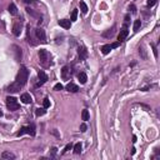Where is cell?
I'll return each instance as SVG.
<instances>
[{
	"label": "cell",
	"mask_w": 160,
	"mask_h": 160,
	"mask_svg": "<svg viewBox=\"0 0 160 160\" xmlns=\"http://www.w3.org/2000/svg\"><path fill=\"white\" fill-rule=\"evenodd\" d=\"M38 76H39V83H38V86H41L43 84H45L46 81H48V75L44 73L43 70H39V73H38Z\"/></svg>",
	"instance_id": "cell-4"
},
{
	"label": "cell",
	"mask_w": 160,
	"mask_h": 160,
	"mask_svg": "<svg viewBox=\"0 0 160 160\" xmlns=\"http://www.w3.org/2000/svg\"><path fill=\"white\" fill-rule=\"evenodd\" d=\"M28 78H29V70L25 66H21L20 70H19V73H18V76H16V81L23 86L24 84H26Z\"/></svg>",
	"instance_id": "cell-1"
},
{
	"label": "cell",
	"mask_w": 160,
	"mask_h": 160,
	"mask_svg": "<svg viewBox=\"0 0 160 160\" xmlns=\"http://www.w3.org/2000/svg\"><path fill=\"white\" fill-rule=\"evenodd\" d=\"M13 51H14V54H15V59L18 61H20L21 60V49L18 45H13Z\"/></svg>",
	"instance_id": "cell-9"
},
{
	"label": "cell",
	"mask_w": 160,
	"mask_h": 160,
	"mask_svg": "<svg viewBox=\"0 0 160 160\" xmlns=\"http://www.w3.org/2000/svg\"><path fill=\"white\" fill-rule=\"evenodd\" d=\"M119 45H120V41H117V43L111 44V45H110V48H111V49H115V48H118Z\"/></svg>",
	"instance_id": "cell-33"
},
{
	"label": "cell",
	"mask_w": 160,
	"mask_h": 160,
	"mask_svg": "<svg viewBox=\"0 0 160 160\" xmlns=\"http://www.w3.org/2000/svg\"><path fill=\"white\" fill-rule=\"evenodd\" d=\"M153 50H154V55L155 56H158V51H156V49H155V46L153 45Z\"/></svg>",
	"instance_id": "cell-36"
},
{
	"label": "cell",
	"mask_w": 160,
	"mask_h": 160,
	"mask_svg": "<svg viewBox=\"0 0 160 160\" xmlns=\"http://www.w3.org/2000/svg\"><path fill=\"white\" fill-rule=\"evenodd\" d=\"M6 106H8L9 110L15 111V110L19 109L20 105L18 104V101H16V99H15L14 96H8V98H6Z\"/></svg>",
	"instance_id": "cell-2"
},
{
	"label": "cell",
	"mask_w": 160,
	"mask_h": 160,
	"mask_svg": "<svg viewBox=\"0 0 160 160\" xmlns=\"http://www.w3.org/2000/svg\"><path fill=\"white\" fill-rule=\"evenodd\" d=\"M43 105H44V108H45V109H48V108L50 106V100H49L48 98H45V99L43 100Z\"/></svg>",
	"instance_id": "cell-28"
},
{
	"label": "cell",
	"mask_w": 160,
	"mask_h": 160,
	"mask_svg": "<svg viewBox=\"0 0 160 160\" xmlns=\"http://www.w3.org/2000/svg\"><path fill=\"white\" fill-rule=\"evenodd\" d=\"M54 90L55 91H60V90H63V85L59 83V84H55V86H54Z\"/></svg>",
	"instance_id": "cell-29"
},
{
	"label": "cell",
	"mask_w": 160,
	"mask_h": 160,
	"mask_svg": "<svg viewBox=\"0 0 160 160\" xmlns=\"http://www.w3.org/2000/svg\"><path fill=\"white\" fill-rule=\"evenodd\" d=\"M45 113H46L45 108H39V109H36L35 115H36V117H43V115H45Z\"/></svg>",
	"instance_id": "cell-22"
},
{
	"label": "cell",
	"mask_w": 160,
	"mask_h": 160,
	"mask_svg": "<svg viewBox=\"0 0 160 160\" xmlns=\"http://www.w3.org/2000/svg\"><path fill=\"white\" fill-rule=\"evenodd\" d=\"M81 119H83L84 121L89 120V111H88L86 109H84V110H83V113H81Z\"/></svg>",
	"instance_id": "cell-24"
},
{
	"label": "cell",
	"mask_w": 160,
	"mask_h": 160,
	"mask_svg": "<svg viewBox=\"0 0 160 160\" xmlns=\"http://www.w3.org/2000/svg\"><path fill=\"white\" fill-rule=\"evenodd\" d=\"M128 34H129V30H128V28L126 26H123L121 28V30H120V33H119V36H118V39H119V41L121 43L126 36H128Z\"/></svg>",
	"instance_id": "cell-7"
},
{
	"label": "cell",
	"mask_w": 160,
	"mask_h": 160,
	"mask_svg": "<svg viewBox=\"0 0 160 160\" xmlns=\"http://www.w3.org/2000/svg\"><path fill=\"white\" fill-rule=\"evenodd\" d=\"M23 134H29V135H31V136H34V135H35V126H34V125L23 126V128L20 129V131H19L16 135H18V136H21Z\"/></svg>",
	"instance_id": "cell-3"
},
{
	"label": "cell",
	"mask_w": 160,
	"mask_h": 160,
	"mask_svg": "<svg viewBox=\"0 0 160 160\" xmlns=\"http://www.w3.org/2000/svg\"><path fill=\"white\" fill-rule=\"evenodd\" d=\"M74 153H75V154H80V153H81V144H80V143H76V144L74 145Z\"/></svg>",
	"instance_id": "cell-23"
},
{
	"label": "cell",
	"mask_w": 160,
	"mask_h": 160,
	"mask_svg": "<svg viewBox=\"0 0 160 160\" xmlns=\"http://www.w3.org/2000/svg\"><path fill=\"white\" fill-rule=\"evenodd\" d=\"M79 5H80V10H81V13H83V14H86V13H88V5L85 4V1L80 0Z\"/></svg>",
	"instance_id": "cell-19"
},
{
	"label": "cell",
	"mask_w": 160,
	"mask_h": 160,
	"mask_svg": "<svg viewBox=\"0 0 160 160\" xmlns=\"http://www.w3.org/2000/svg\"><path fill=\"white\" fill-rule=\"evenodd\" d=\"M110 51H111L110 45H108V44H106V45H103V46H101V53L104 54V55H108Z\"/></svg>",
	"instance_id": "cell-21"
},
{
	"label": "cell",
	"mask_w": 160,
	"mask_h": 160,
	"mask_svg": "<svg viewBox=\"0 0 160 160\" xmlns=\"http://www.w3.org/2000/svg\"><path fill=\"white\" fill-rule=\"evenodd\" d=\"M23 1H24L25 4H29V3H30V1H31V0H23Z\"/></svg>",
	"instance_id": "cell-39"
},
{
	"label": "cell",
	"mask_w": 160,
	"mask_h": 160,
	"mask_svg": "<svg viewBox=\"0 0 160 160\" xmlns=\"http://www.w3.org/2000/svg\"><path fill=\"white\" fill-rule=\"evenodd\" d=\"M59 25H60L61 28H64V29H70V26H71V23H70V20L61 19V20H59Z\"/></svg>",
	"instance_id": "cell-12"
},
{
	"label": "cell",
	"mask_w": 160,
	"mask_h": 160,
	"mask_svg": "<svg viewBox=\"0 0 160 160\" xmlns=\"http://www.w3.org/2000/svg\"><path fill=\"white\" fill-rule=\"evenodd\" d=\"M20 89H21V85H20L18 81H15V83H13V84H10V85H9L8 91H10V93H18Z\"/></svg>",
	"instance_id": "cell-8"
},
{
	"label": "cell",
	"mask_w": 160,
	"mask_h": 160,
	"mask_svg": "<svg viewBox=\"0 0 160 160\" xmlns=\"http://www.w3.org/2000/svg\"><path fill=\"white\" fill-rule=\"evenodd\" d=\"M1 158L3 159H15V155L13 153H10V151H4L1 154Z\"/></svg>",
	"instance_id": "cell-18"
},
{
	"label": "cell",
	"mask_w": 160,
	"mask_h": 160,
	"mask_svg": "<svg viewBox=\"0 0 160 160\" xmlns=\"http://www.w3.org/2000/svg\"><path fill=\"white\" fill-rule=\"evenodd\" d=\"M35 34H36V38L41 41V43H45L46 41V35H45V31H44L41 28H38L35 30Z\"/></svg>",
	"instance_id": "cell-5"
},
{
	"label": "cell",
	"mask_w": 160,
	"mask_h": 160,
	"mask_svg": "<svg viewBox=\"0 0 160 160\" xmlns=\"http://www.w3.org/2000/svg\"><path fill=\"white\" fill-rule=\"evenodd\" d=\"M115 29H117V26L114 25V26H113L111 29H109L108 31H105V33L103 34V35H104L105 38H111V36H113V35L115 34Z\"/></svg>",
	"instance_id": "cell-16"
},
{
	"label": "cell",
	"mask_w": 160,
	"mask_h": 160,
	"mask_svg": "<svg viewBox=\"0 0 160 160\" xmlns=\"http://www.w3.org/2000/svg\"><path fill=\"white\" fill-rule=\"evenodd\" d=\"M78 78H79V81L81 83V84H85L88 80V76L85 73H79V75H78Z\"/></svg>",
	"instance_id": "cell-20"
},
{
	"label": "cell",
	"mask_w": 160,
	"mask_h": 160,
	"mask_svg": "<svg viewBox=\"0 0 160 160\" xmlns=\"http://www.w3.org/2000/svg\"><path fill=\"white\" fill-rule=\"evenodd\" d=\"M86 125H85V124H81V125H80V131H81V133H85V131H86Z\"/></svg>",
	"instance_id": "cell-32"
},
{
	"label": "cell",
	"mask_w": 160,
	"mask_h": 160,
	"mask_svg": "<svg viewBox=\"0 0 160 160\" xmlns=\"http://www.w3.org/2000/svg\"><path fill=\"white\" fill-rule=\"evenodd\" d=\"M78 54H79V58H80V60H84V59H86V56H88L86 48H84V46L79 48V50H78Z\"/></svg>",
	"instance_id": "cell-10"
},
{
	"label": "cell",
	"mask_w": 160,
	"mask_h": 160,
	"mask_svg": "<svg viewBox=\"0 0 160 160\" xmlns=\"http://www.w3.org/2000/svg\"><path fill=\"white\" fill-rule=\"evenodd\" d=\"M131 154H133V155L135 154V148H133V149H131Z\"/></svg>",
	"instance_id": "cell-38"
},
{
	"label": "cell",
	"mask_w": 160,
	"mask_h": 160,
	"mask_svg": "<svg viewBox=\"0 0 160 160\" xmlns=\"http://www.w3.org/2000/svg\"><path fill=\"white\" fill-rule=\"evenodd\" d=\"M66 90L70 91V93H76V91H79V86L73 84V83H69V84L66 85Z\"/></svg>",
	"instance_id": "cell-15"
},
{
	"label": "cell",
	"mask_w": 160,
	"mask_h": 160,
	"mask_svg": "<svg viewBox=\"0 0 160 160\" xmlns=\"http://www.w3.org/2000/svg\"><path fill=\"white\" fill-rule=\"evenodd\" d=\"M9 13L11 15H16L18 14V9H16V5H15L14 3H10V5H9Z\"/></svg>",
	"instance_id": "cell-17"
},
{
	"label": "cell",
	"mask_w": 160,
	"mask_h": 160,
	"mask_svg": "<svg viewBox=\"0 0 160 160\" xmlns=\"http://www.w3.org/2000/svg\"><path fill=\"white\" fill-rule=\"evenodd\" d=\"M140 26H141V21L140 20H135V23H134V31H138V30L140 29Z\"/></svg>",
	"instance_id": "cell-25"
},
{
	"label": "cell",
	"mask_w": 160,
	"mask_h": 160,
	"mask_svg": "<svg viewBox=\"0 0 160 160\" xmlns=\"http://www.w3.org/2000/svg\"><path fill=\"white\" fill-rule=\"evenodd\" d=\"M61 78L64 80H68L70 78V69H69V66H64L63 68V70H61Z\"/></svg>",
	"instance_id": "cell-11"
},
{
	"label": "cell",
	"mask_w": 160,
	"mask_h": 160,
	"mask_svg": "<svg viewBox=\"0 0 160 160\" xmlns=\"http://www.w3.org/2000/svg\"><path fill=\"white\" fill-rule=\"evenodd\" d=\"M129 9H130V10H131V11H133V13H134V14L136 13V8H135L134 5H130V8H129Z\"/></svg>",
	"instance_id": "cell-35"
},
{
	"label": "cell",
	"mask_w": 160,
	"mask_h": 160,
	"mask_svg": "<svg viewBox=\"0 0 160 160\" xmlns=\"http://www.w3.org/2000/svg\"><path fill=\"white\" fill-rule=\"evenodd\" d=\"M56 151H58V149H56V148H53V149H51V158H54V156H55Z\"/></svg>",
	"instance_id": "cell-34"
},
{
	"label": "cell",
	"mask_w": 160,
	"mask_h": 160,
	"mask_svg": "<svg viewBox=\"0 0 160 160\" xmlns=\"http://www.w3.org/2000/svg\"><path fill=\"white\" fill-rule=\"evenodd\" d=\"M20 33H21V24L15 23L14 26H13V34H14L15 36H19V35H20Z\"/></svg>",
	"instance_id": "cell-13"
},
{
	"label": "cell",
	"mask_w": 160,
	"mask_h": 160,
	"mask_svg": "<svg viewBox=\"0 0 160 160\" xmlns=\"http://www.w3.org/2000/svg\"><path fill=\"white\" fill-rule=\"evenodd\" d=\"M71 148H73V145H71V144H68V145L65 146V149L63 150V153H61V154H65V153H66V151H69Z\"/></svg>",
	"instance_id": "cell-30"
},
{
	"label": "cell",
	"mask_w": 160,
	"mask_h": 160,
	"mask_svg": "<svg viewBox=\"0 0 160 160\" xmlns=\"http://www.w3.org/2000/svg\"><path fill=\"white\" fill-rule=\"evenodd\" d=\"M20 100L24 103V104H30V103H31V96H30V94H28V93H24V94L20 96Z\"/></svg>",
	"instance_id": "cell-14"
},
{
	"label": "cell",
	"mask_w": 160,
	"mask_h": 160,
	"mask_svg": "<svg viewBox=\"0 0 160 160\" xmlns=\"http://www.w3.org/2000/svg\"><path fill=\"white\" fill-rule=\"evenodd\" d=\"M133 143H136V136L133 135Z\"/></svg>",
	"instance_id": "cell-37"
},
{
	"label": "cell",
	"mask_w": 160,
	"mask_h": 160,
	"mask_svg": "<svg viewBox=\"0 0 160 160\" xmlns=\"http://www.w3.org/2000/svg\"><path fill=\"white\" fill-rule=\"evenodd\" d=\"M76 19H78V10L75 9L71 13V21H76Z\"/></svg>",
	"instance_id": "cell-27"
},
{
	"label": "cell",
	"mask_w": 160,
	"mask_h": 160,
	"mask_svg": "<svg viewBox=\"0 0 160 160\" xmlns=\"http://www.w3.org/2000/svg\"><path fill=\"white\" fill-rule=\"evenodd\" d=\"M155 3H156V0H148V6H153V5H155Z\"/></svg>",
	"instance_id": "cell-31"
},
{
	"label": "cell",
	"mask_w": 160,
	"mask_h": 160,
	"mask_svg": "<svg viewBox=\"0 0 160 160\" xmlns=\"http://www.w3.org/2000/svg\"><path fill=\"white\" fill-rule=\"evenodd\" d=\"M39 59L41 60V63H46L49 59H50V55H49V53L46 51V50H44V49H41V50H39Z\"/></svg>",
	"instance_id": "cell-6"
},
{
	"label": "cell",
	"mask_w": 160,
	"mask_h": 160,
	"mask_svg": "<svg viewBox=\"0 0 160 160\" xmlns=\"http://www.w3.org/2000/svg\"><path fill=\"white\" fill-rule=\"evenodd\" d=\"M139 54L141 55V58H143V59H146L145 50H144V48H143V46H140V48H139Z\"/></svg>",
	"instance_id": "cell-26"
}]
</instances>
